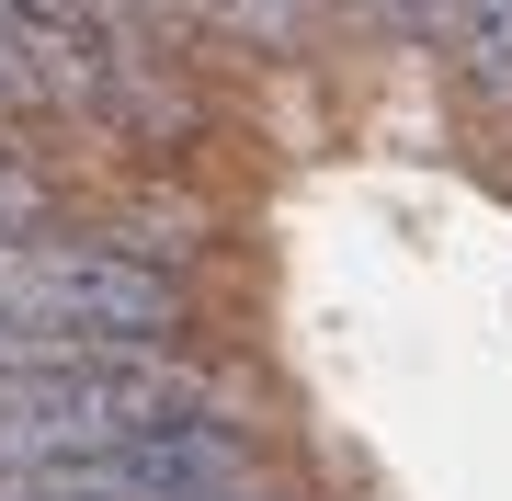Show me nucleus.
<instances>
[{"label":"nucleus","instance_id":"obj_1","mask_svg":"<svg viewBox=\"0 0 512 501\" xmlns=\"http://www.w3.org/2000/svg\"><path fill=\"white\" fill-rule=\"evenodd\" d=\"M433 57H444V80H456V103H467L478 149L512 171V0H444Z\"/></svg>","mask_w":512,"mask_h":501},{"label":"nucleus","instance_id":"obj_2","mask_svg":"<svg viewBox=\"0 0 512 501\" xmlns=\"http://www.w3.org/2000/svg\"><path fill=\"white\" fill-rule=\"evenodd\" d=\"M183 23H194L217 57H308V46L342 35L330 0H183Z\"/></svg>","mask_w":512,"mask_h":501},{"label":"nucleus","instance_id":"obj_3","mask_svg":"<svg viewBox=\"0 0 512 501\" xmlns=\"http://www.w3.org/2000/svg\"><path fill=\"white\" fill-rule=\"evenodd\" d=\"M342 35H365V46H433L444 35V0H342Z\"/></svg>","mask_w":512,"mask_h":501}]
</instances>
